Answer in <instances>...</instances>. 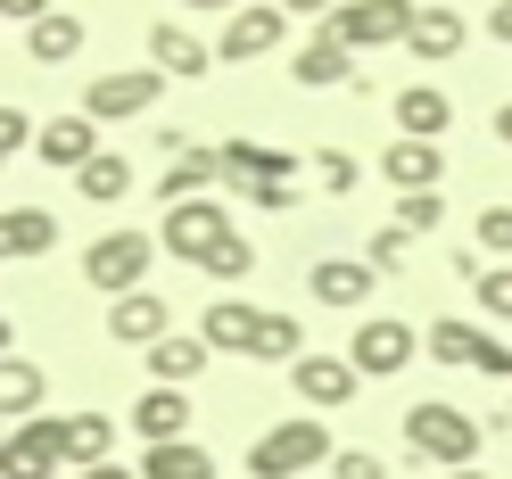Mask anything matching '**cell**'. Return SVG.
<instances>
[{"label": "cell", "instance_id": "obj_33", "mask_svg": "<svg viewBox=\"0 0 512 479\" xmlns=\"http://www.w3.org/2000/svg\"><path fill=\"white\" fill-rule=\"evenodd\" d=\"M405 257H413V232H397V223H380V232L364 240V265L372 273H405Z\"/></svg>", "mask_w": 512, "mask_h": 479}, {"label": "cell", "instance_id": "obj_20", "mask_svg": "<svg viewBox=\"0 0 512 479\" xmlns=\"http://www.w3.org/2000/svg\"><path fill=\"white\" fill-rule=\"evenodd\" d=\"M133 438H141V446L190 438V389H141V397H133Z\"/></svg>", "mask_w": 512, "mask_h": 479}, {"label": "cell", "instance_id": "obj_29", "mask_svg": "<svg viewBox=\"0 0 512 479\" xmlns=\"http://www.w3.org/2000/svg\"><path fill=\"white\" fill-rule=\"evenodd\" d=\"M463 42H471V25H463L455 9H413V34H405L413 58H455Z\"/></svg>", "mask_w": 512, "mask_h": 479}, {"label": "cell", "instance_id": "obj_22", "mask_svg": "<svg viewBox=\"0 0 512 479\" xmlns=\"http://www.w3.org/2000/svg\"><path fill=\"white\" fill-rule=\"evenodd\" d=\"M207 356H215V347L199 331H166V339L149 347V372H157V389H190V380L207 372Z\"/></svg>", "mask_w": 512, "mask_h": 479}, {"label": "cell", "instance_id": "obj_13", "mask_svg": "<svg viewBox=\"0 0 512 479\" xmlns=\"http://www.w3.org/2000/svg\"><path fill=\"white\" fill-rule=\"evenodd\" d=\"M413 347H422V339H413L405 323H356V347H347V364H356L364 380H397V372L413 364Z\"/></svg>", "mask_w": 512, "mask_h": 479}, {"label": "cell", "instance_id": "obj_47", "mask_svg": "<svg viewBox=\"0 0 512 479\" xmlns=\"http://www.w3.org/2000/svg\"><path fill=\"white\" fill-rule=\"evenodd\" d=\"M504 422H512V397H504Z\"/></svg>", "mask_w": 512, "mask_h": 479}, {"label": "cell", "instance_id": "obj_36", "mask_svg": "<svg viewBox=\"0 0 512 479\" xmlns=\"http://www.w3.org/2000/svg\"><path fill=\"white\" fill-rule=\"evenodd\" d=\"M479 257H512V207H479Z\"/></svg>", "mask_w": 512, "mask_h": 479}, {"label": "cell", "instance_id": "obj_41", "mask_svg": "<svg viewBox=\"0 0 512 479\" xmlns=\"http://www.w3.org/2000/svg\"><path fill=\"white\" fill-rule=\"evenodd\" d=\"M75 479H141L133 463H91V471H75Z\"/></svg>", "mask_w": 512, "mask_h": 479}, {"label": "cell", "instance_id": "obj_44", "mask_svg": "<svg viewBox=\"0 0 512 479\" xmlns=\"http://www.w3.org/2000/svg\"><path fill=\"white\" fill-rule=\"evenodd\" d=\"M496 141H504V149H512V100H504V108H496Z\"/></svg>", "mask_w": 512, "mask_h": 479}, {"label": "cell", "instance_id": "obj_9", "mask_svg": "<svg viewBox=\"0 0 512 479\" xmlns=\"http://www.w3.org/2000/svg\"><path fill=\"white\" fill-rule=\"evenodd\" d=\"M331 25L347 34V50H389L413 34V0H339Z\"/></svg>", "mask_w": 512, "mask_h": 479}, {"label": "cell", "instance_id": "obj_12", "mask_svg": "<svg viewBox=\"0 0 512 479\" xmlns=\"http://www.w3.org/2000/svg\"><path fill=\"white\" fill-rule=\"evenodd\" d=\"M265 314L273 306H248V298H215L199 314V339L215 347V356H256V339H265Z\"/></svg>", "mask_w": 512, "mask_h": 479}, {"label": "cell", "instance_id": "obj_14", "mask_svg": "<svg viewBox=\"0 0 512 479\" xmlns=\"http://www.w3.org/2000/svg\"><path fill=\"white\" fill-rule=\"evenodd\" d=\"M34 157L58 166V174H83L100 157V124L91 116H50V124H34Z\"/></svg>", "mask_w": 512, "mask_h": 479}, {"label": "cell", "instance_id": "obj_3", "mask_svg": "<svg viewBox=\"0 0 512 479\" xmlns=\"http://www.w3.org/2000/svg\"><path fill=\"white\" fill-rule=\"evenodd\" d=\"M323 455H339L331 430L314 422V413H298V422H273L265 438L248 446V479H298V471H314Z\"/></svg>", "mask_w": 512, "mask_h": 479}, {"label": "cell", "instance_id": "obj_1", "mask_svg": "<svg viewBox=\"0 0 512 479\" xmlns=\"http://www.w3.org/2000/svg\"><path fill=\"white\" fill-rule=\"evenodd\" d=\"M223 190H240L248 207L265 215H290L298 207V157L290 149H265V141H223Z\"/></svg>", "mask_w": 512, "mask_h": 479}, {"label": "cell", "instance_id": "obj_30", "mask_svg": "<svg viewBox=\"0 0 512 479\" xmlns=\"http://www.w3.org/2000/svg\"><path fill=\"white\" fill-rule=\"evenodd\" d=\"M75 190H83L91 207H116V199H133V157H116V149H100V157H91V166L75 174Z\"/></svg>", "mask_w": 512, "mask_h": 479}, {"label": "cell", "instance_id": "obj_6", "mask_svg": "<svg viewBox=\"0 0 512 479\" xmlns=\"http://www.w3.org/2000/svg\"><path fill=\"white\" fill-rule=\"evenodd\" d=\"M430 356L446 372H488V380H512V347L488 331V323H430Z\"/></svg>", "mask_w": 512, "mask_h": 479}, {"label": "cell", "instance_id": "obj_21", "mask_svg": "<svg viewBox=\"0 0 512 479\" xmlns=\"http://www.w3.org/2000/svg\"><path fill=\"white\" fill-rule=\"evenodd\" d=\"M215 190H223V157H215V149H182L174 166L157 174V199H166V207H182V199H215Z\"/></svg>", "mask_w": 512, "mask_h": 479}, {"label": "cell", "instance_id": "obj_25", "mask_svg": "<svg viewBox=\"0 0 512 479\" xmlns=\"http://www.w3.org/2000/svg\"><path fill=\"white\" fill-rule=\"evenodd\" d=\"M446 124H455V100H446L438 83H405V91H397V133H413V141H438Z\"/></svg>", "mask_w": 512, "mask_h": 479}, {"label": "cell", "instance_id": "obj_19", "mask_svg": "<svg viewBox=\"0 0 512 479\" xmlns=\"http://www.w3.org/2000/svg\"><path fill=\"white\" fill-rule=\"evenodd\" d=\"M149 58H157V75H174V83H199L207 67H215V50L199 42V34H190V25H149Z\"/></svg>", "mask_w": 512, "mask_h": 479}, {"label": "cell", "instance_id": "obj_26", "mask_svg": "<svg viewBox=\"0 0 512 479\" xmlns=\"http://www.w3.org/2000/svg\"><path fill=\"white\" fill-rule=\"evenodd\" d=\"M42 389H50V380H42V364H25V356H0V422H34V413H42Z\"/></svg>", "mask_w": 512, "mask_h": 479}, {"label": "cell", "instance_id": "obj_45", "mask_svg": "<svg viewBox=\"0 0 512 479\" xmlns=\"http://www.w3.org/2000/svg\"><path fill=\"white\" fill-rule=\"evenodd\" d=\"M0 356H17V323H9V314H0Z\"/></svg>", "mask_w": 512, "mask_h": 479}, {"label": "cell", "instance_id": "obj_23", "mask_svg": "<svg viewBox=\"0 0 512 479\" xmlns=\"http://www.w3.org/2000/svg\"><path fill=\"white\" fill-rule=\"evenodd\" d=\"M83 17H67V9H50V17H34L25 25V58H34V67H67V58H83Z\"/></svg>", "mask_w": 512, "mask_h": 479}, {"label": "cell", "instance_id": "obj_38", "mask_svg": "<svg viewBox=\"0 0 512 479\" xmlns=\"http://www.w3.org/2000/svg\"><path fill=\"white\" fill-rule=\"evenodd\" d=\"M17 149H34V116H25V108H9V100H0V166H9V157Z\"/></svg>", "mask_w": 512, "mask_h": 479}, {"label": "cell", "instance_id": "obj_15", "mask_svg": "<svg viewBox=\"0 0 512 479\" xmlns=\"http://www.w3.org/2000/svg\"><path fill=\"white\" fill-rule=\"evenodd\" d=\"M290 75H298L306 91H323V83H364V75H356V50H347V34H339L331 17L314 25V42L290 58Z\"/></svg>", "mask_w": 512, "mask_h": 479}, {"label": "cell", "instance_id": "obj_18", "mask_svg": "<svg viewBox=\"0 0 512 479\" xmlns=\"http://www.w3.org/2000/svg\"><path fill=\"white\" fill-rule=\"evenodd\" d=\"M438 174H446L438 141H413V133H397L389 149H380V182H389V190H438Z\"/></svg>", "mask_w": 512, "mask_h": 479}, {"label": "cell", "instance_id": "obj_37", "mask_svg": "<svg viewBox=\"0 0 512 479\" xmlns=\"http://www.w3.org/2000/svg\"><path fill=\"white\" fill-rule=\"evenodd\" d=\"M331 479H389V455H372V446H339Z\"/></svg>", "mask_w": 512, "mask_h": 479}, {"label": "cell", "instance_id": "obj_43", "mask_svg": "<svg viewBox=\"0 0 512 479\" xmlns=\"http://www.w3.org/2000/svg\"><path fill=\"white\" fill-rule=\"evenodd\" d=\"M488 34H496V42H512V0H496V17H488Z\"/></svg>", "mask_w": 512, "mask_h": 479}, {"label": "cell", "instance_id": "obj_32", "mask_svg": "<svg viewBox=\"0 0 512 479\" xmlns=\"http://www.w3.org/2000/svg\"><path fill=\"white\" fill-rule=\"evenodd\" d=\"M438 223H446V199H438V190H397V232L422 240V232H438Z\"/></svg>", "mask_w": 512, "mask_h": 479}, {"label": "cell", "instance_id": "obj_42", "mask_svg": "<svg viewBox=\"0 0 512 479\" xmlns=\"http://www.w3.org/2000/svg\"><path fill=\"white\" fill-rule=\"evenodd\" d=\"M182 9H190V17H232L240 0H182Z\"/></svg>", "mask_w": 512, "mask_h": 479}, {"label": "cell", "instance_id": "obj_28", "mask_svg": "<svg viewBox=\"0 0 512 479\" xmlns=\"http://www.w3.org/2000/svg\"><path fill=\"white\" fill-rule=\"evenodd\" d=\"M67 422V463L91 471V463H116V422L108 413H58Z\"/></svg>", "mask_w": 512, "mask_h": 479}, {"label": "cell", "instance_id": "obj_2", "mask_svg": "<svg viewBox=\"0 0 512 479\" xmlns=\"http://www.w3.org/2000/svg\"><path fill=\"white\" fill-rule=\"evenodd\" d=\"M479 446H488V430H479L463 405H446V397H422V405L405 413V455H413V463L463 471V463H479Z\"/></svg>", "mask_w": 512, "mask_h": 479}, {"label": "cell", "instance_id": "obj_34", "mask_svg": "<svg viewBox=\"0 0 512 479\" xmlns=\"http://www.w3.org/2000/svg\"><path fill=\"white\" fill-rule=\"evenodd\" d=\"M471 290H479V314H488V323H512V265H488Z\"/></svg>", "mask_w": 512, "mask_h": 479}, {"label": "cell", "instance_id": "obj_39", "mask_svg": "<svg viewBox=\"0 0 512 479\" xmlns=\"http://www.w3.org/2000/svg\"><path fill=\"white\" fill-rule=\"evenodd\" d=\"M0 17H9V25H34V17H50V0H0Z\"/></svg>", "mask_w": 512, "mask_h": 479}, {"label": "cell", "instance_id": "obj_46", "mask_svg": "<svg viewBox=\"0 0 512 479\" xmlns=\"http://www.w3.org/2000/svg\"><path fill=\"white\" fill-rule=\"evenodd\" d=\"M446 479H488V471H479V463H463V471H446Z\"/></svg>", "mask_w": 512, "mask_h": 479}, {"label": "cell", "instance_id": "obj_27", "mask_svg": "<svg viewBox=\"0 0 512 479\" xmlns=\"http://www.w3.org/2000/svg\"><path fill=\"white\" fill-rule=\"evenodd\" d=\"M133 471L141 479H215V455H207L199 438H166V446H149Z\"/></svg>", "mask_w": 512, "mask_h": 479}, {"label": "cell", "instance_id": "obj_8", "mask_svg": "<svg viewBox=\"0 0 512 479\" xmlns=\"http://www.w3.org/2000/svg\"><path fill=\"white\" fill-rule=\"evenodd\" d=\"M157 91H166V75H157V67H116V75H91L83 116H91V124H133V116H149V108H157Z\"/></svg>", "mask_w": 512, "mask_h": 479}, {"label": "cell", "instance_id": "obj_31", "mask_svg": "<svg viewBox=\"0 0 512 479\" xmlns=\"http://www.w3.org/2000/svg\"><path fill=\"white\" fill-rule=\"evenodd\" d=\"M199 273H207V281H223V290H232V281H248V273H256V248H248V240L232 232L223 248H207V257H199Z\"/></svg>", "mask_w": 512, "mask_h": 479}, {"label": "cell", "instance_id": "obj_24", "mask_svg": "<svg viewBox=\"0 0 512 479\" xmlns=\"http://www.w3.org/2000/svg\"><path fill=\"white\" fill-rule=\"evenodd\" d=\"M58 248V215L50 207H9L0 215V265L9 257H50Z\"/></svg>", "mask_w": 512, "mask_h": 479}, {"label": "cell", "instance_id": "obj_4", "mask_svg": "<svg viewBox=\"0 0 512 479\" xmlns=\"http://www.w3.org/2000/svg\"><path fill=\"white\" fill-rule=\"evenodd\" d=\"M149 265H157V232H100L83 248V281L100 298H124V290H141L149 281Z\"/></svg>", "mask_w": 512, "mask_h": 479}, {"label": "cell", "instance_id": "obj_10", "mask_svg": "<svg viewBox=\"0 0 512 479\" xmlns=\"http://www.w3.org/2000/svg\"><path fill=\"white\" fill-rule=\"evenodd\" d=\"M290 42V17H281V0H240L232 25H223V50L215 58H273Z\"/></svg>", "mask_w": 512, "mask_h": 479}, {"label": "cell", "instance_id": "obj_17", "mask_svg": "<svg viewBox=\"0 0 512 479\" xmlns=\"http://www.w3.org/2000/svg\"><path fill=\"white\" fill-rule=\"evenodd\" d=\"M166 331H174V314H166V298H157V290L108 298V339H116V347H157Z\"/></svg>", "mask_w": 512, "mask_h": 479}, {"label": "cell", "instance_id": "obj_48", "mask_svg": "<svg viewBox=\"0 0 512 479\" xmlns=\"http://www.w3.org/2000/svg\"><path fill=\"white\" fill-rule=\"evenodd\" d=\"M0 438H9V422H0Z\"/></svg>", "mask_w": 512, "mask_h": 479}, {"label": "cell", "instance_id": "obj_40", "mask_svg": "<svg viewBox=\"0 0 512 479\" xmlns=\"http://www.w3.org/2000/svg\"><path fill=\"white\" fill-rule=\"evenodd\" d=\"M339 0H281V17H331Z\"/></svg>", "mask_w": 512, "mask_h": 479}, {"label": "cell", "instance_id": "obj_11", "mask_svg": "<svg viewBox=\"0 0 512 479\" xmlns=\"http://www.w3.org/2000/svg\"><path fill=\"white\" fill-rule=\"evenodd\" d=\"M290 389H298L314 413H339V405H356L364 372L347 364V356H298V364H290Z\"/></svg>", "mask_w": 512, "mask_h": 479}, {"label": "cell", "instance_id": "obj_16", "mask_svg": "<svg viewBox=\"0 0 512 479\" xmlns=\"http://www.w3.org/2000/svg\"><path fill=\"white\" fill-rule=\"evenodd\" d=\"M372 281H380V273H372L364 257H314V265H306L314 306H339V314H356V306L372 298Z\"/></svg>", "mask_w": 512, "mask_h": 479}, {"label": "cell", "instance_id": "obj_5", "mask_svg": "<svg viewBox=\"0 0 512 479\" xmlns=\"http://www.w3.org/2000/svg\"><path fill=\"white\" fill-rule=\"evenodd\" d=\"M67 471V422L58 413H34L0 438V479H58Z\"/></svg>", "mask_w": 512, "mask_h": 479}, {"label": "cell", "instance_id": "obj_35", "mask_svg": "<svg viewBox=\"0 0 512 479\" xmlns=\"http://www.w3.org/2000/svg\"><path fill=\"white\" fill-rule=\"evenodd\" d=\"M356 174H364V166H356L347 149H314V182H323L331 199H347V190H356Z\"/></svg>", "mask_w": 512, "mask_h": 479}, {"label": "cell", "instance_id": "obj_7", "mask_svg": "<svg viewBox=\"0 0 512 479\" xmlns=\"http://www.w3.org/2000/svg\"><path fill=\"white\" fill-rule=\"evenodd\" d=\"M223 240H232V207L223 199H182V207H166V223H157V248L182 257V265H199Z\"/></svg>", "mask_w": 512, "mask_h": 479}]
</instances>
